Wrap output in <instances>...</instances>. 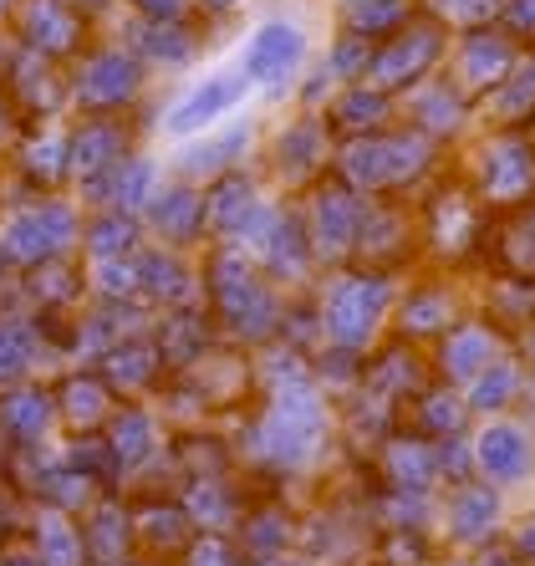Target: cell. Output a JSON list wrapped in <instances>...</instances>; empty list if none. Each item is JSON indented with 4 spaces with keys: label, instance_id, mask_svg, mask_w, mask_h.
Masks as SVG:
<instances>
[{
    "label": "cell",
    "instance_id": "cell-37",
    "mask_svg": "<svg viewBox=\"0 0 535 566\" xmlns=\"http://www.w3.org/2000/svg\"><path fill=\"white\" fill-rule=\"evenodd\" d=\"M500 515V501L495 490H480V485H464L454 495V511H449V526H454V536H484V531L495 526Z\"/></svg>",
    "mask_w": 535,
    "mask_h": 566
},
{
    "label": "cell",
    "instance_id": "cell-8",
    "mask_svg": "<svg viewBox=\"0 0 535 566\" xmlns=\"http://www.w3.org/2000/svg\"><path fill=\"white\" fill-rule=\"evenodd\" d=\"M301 205V224H306V245H312L316 271H342L353 265V245H357V224H363L367 195L347 189L342 179H322L306 195L296 199Z\"/></svg>",
    "mask_w": 535,
    "mask_h": 566
},
{
    "label": "cell",
    "instance_id": "cell-11",
    "mask_svg": "<svg viewBox=\"0 0 535 566\" xmlns=\"http://www.w3.org/2000/svg\"><path fill=\"white\" fill-rule=\"evenodd\" d=\"M312 56V41L296 21L286 15H275V21H261V27L250 31V41L240 46V72L255 93L265 97H286L291 82L301 77V66Z\"/></svg>",
    "mask_w": 535,
    "mask_h": 566
},
{
    "label": "cell",
    "instance_id": "cell-9",
    "mask_svg": "<svg viewBox=\"0 0 535 566\" xmlns=\"http://www.w3.org/2000/svg\"><path fill=\"white\" fill-rule=\"evenodd\" d=\"M332 154H337V133L327 128V118L322 113H301V118L281 123L265 138V174L291 199H301L332 174Z\"/></svg>",
    "mask_w": 535,
    "mask_h": 566
},
{
    "label": "cell",
    "instance_id": "cell-42",
    "mask_svg": "<svg viewBox=\"0 0 535 566\" xmlns=\"http://www.w3.org/2000/svg\"><path fill=\"white\" fill-rule=\"evenodd\" d=\"M15 526H21V485L0 474V541L11 536Z\"/></svg>",
    "mask_w": 535,
    "mask_h": 566
},
{
    "label": "cell",
    "instance_id": "cell-16",
    "mask_svg": "<svg viewBox=\"0 0 535 566\" xmlns=\"http://www.w3.org/2000/svg\"><path fill=\"white\" fill-rule=\"evenodd\" d=\"M128 154H138V128L128 118H77L66 123V179L72 189L107 174L113 164H123Z\"/></svg>",
    "mask_w": 535,
    "mask_h": 566
},
{
    "label": "cell",
    "instance_id": "cell-45",
    "mask_svg": "<svg viewBox=\"0 0 535 566\" xmlns=\"http://www.w3.org/2000/svg\"><path fill=\"white\" fill-rule=\"evenodd\" d=\"M261 566H306V562H296V556H261Z\"/></svg>",
    "mask_w": 535,
    "mask_h": 566
},
{
    "label": "cell",
    "instance_id": "cell-15",
    "mask_svg": "<svg viewBox=\"0 0 535 566\" xmlns=\"http://www.w3.org/2000/svg\"><path fill=\"white\" fill-rule=\"evenodd\" d=\"M103 449H107V464H113V485L118 480H133L144 474L154 460H164V413L148 409V403H123L103 429Z\"/></svg>",
    "mask_w": 535,
    "mask_h": 566
},
{
    "label": "cell",
    "instance_id": "cell-29",
    "mask_svg": "<svg viewBox=\"0 0 535 566\" xmlns=\"http://www.w3.org/2000/svg\"><path fill=\"white\" fill-rule=\"evenodd\" d=\"M82 541H87V556L103 566H118L133 546V511L118 495H103V501L87 511V526H82Z\"/></svg>",
    "mask_w": 535,
    "mask_h": 566
},
{
    "label": "cell",
    "instance_id": "cell-19",
    "mask_svg": "<svg viewBox=\"0 0 535 566\" xmlns=\"http://www.w3.org/2000/svg\"><path fill=\"white\" fill-rule=\"evenodd\" d=\"M52 398H56V423L66 434H103L107 419L123 409L118 394L103 382L97 368H66L52 378Z\"/></svg>",
    "mask_w": 535,
    "mask_h": 566
},
{
    "label": "cell",
    "instance_id": "cell-10",
    "mask_svg": "<svg viewBox=\"0 0 535 566\" xmlns=\"http://www.w3.org/2000/svg\"><path fill=\"white\" fill-rule=\"evenodd\" d=\"M250 87L245 72L240 66H224V72H209V77L189 82L169 107H164V118H158V138L164 144H183V138H199V133L220 128L250 103Z\"/></svg>",
    "mask_w": 535,
    "mask_h": 566
},
{
    "label": "cell",
    "instance_id": "cell-18",
    "mask_svg": "<svg viewBox=\"0 0 535 566\" xmlns=\"http://www.w3.org/2000/svg\"><path fill=\"white\" fill-rule=\"evenodd\" d=\"M133 261H138V296H144V306H154V312L204 306V286H199L195 255L169 251V245H154V240H148Z\"/></svg>",
    "mask_w": 535,
    "mask_h": 566
},
{
    "label": "cell",
    "instance_id": "cell-3",
    "mask_svg": "<svg viewBox=\"0 0 535 566\" xmlns=\"http://www.w3.org/2000/svg\"><path fill=\"white\" fill-rule=\"evenodd\" d=\"M392 306H398L392 271H363V265L327 271V286H322V302H316V312H322V343L363 357L367 347L378 343V332Z\"/></svg>",
    "mask_w": 535,
    "mask_h": 566
},
{
    "label": "cell",
    "instance_id": "cell-4",
    "mask_svg": "<svg viewBox=\"0 0 535 566\" xmlns=\"http://www.w3.org/2000/svg\"><path fill=\"white\" fill-rule=\"evenodd\" d=\"M82 220H87V210L77 205V195H31L0 220V251L15 271L66 261L82 245Z\"/></svg>",
    "mask_w": 535,
    "mask_h": 566
},
{
    "label": "cell",
    "instance_id": "cell-6",
    "mask_svg": "<svg viewBox=\"0 0 535 566\" xmlns=\"http://www.w3.org/2000/svg\"><path fill=\"white\" fill-rule=\"evenodd\" d=\"M240 251L265 271V281L281 291H306L312 286V245H306V224H301V205L291 195L265 199L255 220L245 224V235L235 240Z\"/></svg>",
    "mask_w": 535,
    "mask_h": 566
},
{
    "label": "cell",
    "instance_id": "cell-40",
    "mask_svg": "<svg viewBox=\"0 0 535 566\" xmlns=\"http://www.w3.org/2000/svg\"><path fill=\"white\" fill-rule=\"evenodd\" d=\"M183 566H240V546L230 536L204 531V536H195L183 546Z\"/></svg>",
    "mask_w": 535,
    "mask_h": 566
},
{
    "label": "cell",
    "instance_id": "cell-23",
    "mask_svg": "<svg viewBox=\"0 0 535 566\" xmlns=\"http://www.w3.org/2000/svg\"><path fill=\"white\" fill-rule=\"evenodd\" d=\"M56 429V398H52V382H15V388H6L0 394V434L15 444V454L21 449H36L46 444V434Z\"/></svg>",
    "mask_w": 535,
    "mask_h": 566
},
{
    "label": "cell",
    "instance_id": "cell-30",
    "mask_svg": "<svg viewBox=\"0 0 535 566\" xmlns=\"http://www.w3.org/2000/svg\"><path fill=\"white\" fill-rule=\"evenodd\" d=\"M128 511H133V541H148L158 552H169V546L183 552L195 541V521L183 515L179 495H154V501H138Z\"/></svg>",
    "mask_w": 535,
    "mask_h": 566
},
{
    "label": "cell",
    "instance_id": "cell-43",
    "mask_svg": "<svg viewBox=\"0 0 535 566\" xmlns=\"http://www.w3.org/2000/svg\"><path fill=\"white\" fill-rule=\"evenodd\" d=\"M15 138H21V118H15L11 97H6V87H0V148L15 144Z\"/></svg>",
    "mask_w": 535,
    "mask_h": 566
},
{
    "label": "cell",
    "instance_id": "cell-36",
    "mask_svg": "<svg viewBox=\"0 0 535 566\" xmlns=\"http://www.w3.org/2000/svg\"><path fill=\"white\" fill-rule=\"evenodd\" d=\"M398 332H403V337H439V332H449L444 296H439V291H429V286H418L413 296L398 306Z\"/></svg>",
    "mask_w": 535,
    "mask_h": 566
},
{
    "label": "cell",
    "instance_id": "cell-24",
    "mask_svg": "<svg viewBox=\"0 0 535 566\" xmlns=\"http://www.w3.org/2000/svg\"><path fill=\"white\" fill-rule=\"evenodd\" d=\"M21 46L46 62H66L82 52V21L66 0H27L21 6Z\"/></svg>",
    "mask_w": 535,
    "mask_h": 566
},
{
    "label": "cell",
    "instance_id": "cell-17",
    "mask_svg": "<svg viewBox=\"0 0 535 566\" xmlns=\"http://www.w3.org/2000/svg\"><path fill=\"white\" fill-rule=\"evenodd\" d=\"M158 185H164V164H158L154 154H128L123 164H113L107 174H97V179H87V185H77L72 195H77L82 210H123V214H144L148 199L158 195Z\"/></svg>",
    "mask_w": 535,
    "mask_h": 566
},
{
    "label": "cell",
    "instance_id": "cell-26",
    "mask_svg": "<svg viewBox=\"0 0 535 566\" xmlns=\"http://www.w3.org/2000/svg\"><path fill=\"white\" fill-rule=\"evenodd\" d=\"M322 118L337 138H367V133H388L392 128V93H378L373 82H347L337 87L327 107H322Z\"/></svg>",
    "mask_w": 535,
    "mask_h": 566
},
{
    "label": "cell",
    "instance_id": "cell-39",
    "mask_svg": "<svg viewBox=\"0 0 535 566\" xmlns=\"http://www.w3.org/2000/svg\"><path fill=\"white\" fill-rule=\"evenodd\" d=\"M484 353H490L484 332H454V337L444 343V368H449V378H470V373H480L474 363H484Z\"/></svg>",
    "mask_w": 535,
    "mask_h": 566
},
{
    "label": "cell",
    "instance_id": "cell-46",
    "mask_svg": "<svg viewBox=\"0 0 535 566\" xmlns=\"http://www.w3.org/2000/svg\"><path fill=\"white\" fill-rule=\"evenodd\" d=\"M0 72H6V46H0Z\"/></svg>",
    "mask_w": 535,
    "mask_h": 566
},
{
    "label": "cell",
    "instance_id": "cell-20",
    "mask_svg": "<svg viewBox=\"0 0 535 566\" xmlns=\"http://www.w3.org/2000/svg\"><path fill=\"white\" fill-rule=\"evenodd\" d=\"M92 368L103 373V382L118 394V403H148V398H158L164 382H169V368H164V357H158V347H154V332L103 353Z\"/></svg>",
    "mask_w": 535,
    "mask_h": 566
},
{
    "label": "cell",
    "instance_id": "cell-34",
    "mask_svg": "<svg viewBox=\"0 0 535 566\" xmlns=\"http://www.w3.org/2000/svg\"><path fill=\"white\" fill-rule=\"evenodd\" d=\"M240 536H235V546H250V552H261V556H275L281 546L291 541V531H296V521L286 515V505H261V511H250V515H240Z\"/></svg>",
    "mask_w": 535,
    "mask_h": 566
},
{
    "label": "cell",
    "instance_id": "cell-22",
    "mask_svg": "<svg viewBox=\"0 0 535 566\" xmlns=\"http://www.w3.org/2000/svg\"><path fill=\"white\" fill-rule=\"evenodd\" d=\"M15 179L27 185V195L72 189V179H66V123L21 128V138H15Z\"/></svg>",
    "mask_w": 535,
    "mask_h": 566
},
{
    "label": "cell",
    "instance_id": "cell-2",
    "mask_svg": "<svg viewBox=\"0 0 535 566\" xmlns=\"http://www.w3.org/2000/svg\"><path fill=\"white\" fill-rule=\"evenodd\" d=\"M199 286H204V312L220 332V343H235L245 353H261L275 343L286 291L271 286L265 271L230 240H209L199 251Z\"/></svg>",
    "mask_w": 535,
    "mask_h": 566
},
{
    "label": "cell",
    "instance_id": "cell-13",
    "mask_svg": "<svg viewBox=\"0 0 535 566\" xmlns=\"http://www.w3.org/2000/svg\"><path fill=\"white\" fill-rule=\"evenodd\" d=\"M138 220H144V235L154 240V245H169V251H183V255L204 251V240H209L204 189L183 185V179H164Z\"/></svg>",
    "mask_w": 535,
    "mask_h": 566
},
{
    "label": "cell",
    "instance_id": "cell-38",
    "mask_svg": "<svg viewBox=\"0 0 535 566\" xmlns=\"http://www.w3.org/2000/svg\"><path fill=\"white\" fill-rule=\"evenodd\" d=\"M195 46L199 41L189 36L179 21H154V27H148V41H144V56L158 62V66H179V62L195 56Z\"/></svg>",
    "mask_w": 535,
    "mask_h": 566
},
{
    "label": "cell",
    "instance_id": "cell-1",
    "mask_svg": "<svg viewBox=\"0 0 535 566\" xmlns=\"http://www.w3.org/2000/svg\"><path fill=\"white\" fill-rule=\"evenodd\" d=\"M337 403L316 382H291V388H271L261 398L240 449L265 474H312L337 444Z\"/></svg>",
    "mask_w": 535,
    "mask_h": 566
},
{
    "label": "cell",
    "instance_id": "cell-25",
    "mask_svg": "<svg viewBox=\"0 0 535 566\" xmlns=\"http://www.w3.org/2000/svg\"><path fill=\"white\" fill-rule=\"evenodd\" d=\"M214 343H220V332H214V322H209L204 306H179V312H158L154 316V347H158V357H164L169 378L183 373L189 363H199Z\"/></svg>",
    "mask_w": 535,
    "mask_h": 566
},
{
    "label": "cell",
    "instance_id": "cell-5",
    "mask_svg": "<svg viewBox=\"0 0 535 566\" xmlns=\"http://www.w3.org/2000/svg\"><path fill=\"white\" fill-rule=\"evenodd\" d=\"M429 138L413 128L403 133H367V138H337L332 154V179H342L357 195H392V189L413 185L418 174L429 169Z\"/></svg>",
    "mask_w": 535,
    "mask_h": 566
},
{
    "label": "cell",
    "instance_id": "cell-31",
    "mask_svg": "<svg viewBox=\"0 0 535 566\" xmlns=\"http://www.w3.org/2000/svg\"><path fill=\"white\" fill-rule=\"evenodd\" d=\"M36 562L41 566H87V541H82L77 515L41 505L36 511Z\"/></svg>",
    "mask_w": 535,
    "mask_h": 566
},
{
    "label": "cell",
    "instance_id": "cell-7",
    "mask_svg": "<svg viewBox=\"0 0 535 566\" xmlns=\"http://www.w3.org/2000/svg\"><path fill=\"white\" fill-rule=\"evenodd\" d=\"M138 97H144V62L123 46H97L66 72V107H77V118H128Z\"/></svg>",
    "mask_w": 535,
    "mask_h": 566
},
{
    "label": "cell",
    "instance_id": "cell-12",
    "mask_svg": "<svg viewBox=\"0 0 535 566\" xmlns=\"http://www.w3.org/2000/svg\"><path fill=\"white\" fill-rule=\"evenodd\" d=\"M261 148V123L255 118H235V123H220V128L199 133V138H183L174 144V169L169 179H183V185H214L224 174L245 169L250 158Z\"/></svg>",
    "mask_w": 535,
    "mask_h": 566
},
{
    "label": "cell",
    "instance_id": "cell-44",
    "mask_svg": "<svg viewBox=\"0 0 535 566\" xmlns=\"http://www.w3.org/2000/svg\"><path fill=\"white\" fill-rule=\"evenodd\" d=\"M0 566H41V562H36V552H6Z\"/></svg>",
    "mask_w": 535,
    "mask_h": 566
},
{
    "label": "cell",
    "instance_id": "cell-32",
    "mask_svg": "<svg viewBox=\"0 0 535 566\" xmlns=\"http://www.w3.org/2000/svg\"><path fill=\"white\" fill-rule=\"evenodd\" d=\"M382 470H388V490L423 495L429 480L439 474V454L429 444H413V439H388L382 444Z\"/></svg>",
    "mask_w": 535,
    "mask_h": 566
},
{
    "label": "cell",
    "instance_id": "cell-28",
    "mask_svg": "<svg viewBox=\"0 0 535 566\" xmlns=\"http://www.w3.org/2000/svg\"><path fill=\"white\" fill-rule=\"evenodd\" d=\"M148 245L144 220L123 210H87L82 220V261H123V255H138Z\"/></svg>",
    "mask_w": 535,
    "mask_h": 566
},
{
    "label": "cell",
    "instance_id": "cell-14",
    "mask_svg": "<svg viewBox=\"0 0 535 566\" xmlns=\"http://www.w3.org/2000/svg\"><path fill=\"white\" fill-rule=\"evenodd\" d=\"M0 77H6L0 87L11 97L21 128H41V123H56L66 113V77L46 56L21 46L15 56H6V72H0Z\"/></svg>",
    "mask_w": 535,
    "mask_h": 566
},
{
    "label": "cell",
    "instance_id": "cell-33",
    "mask_svg": "<svg viewBox=\"0 0 535 566\" xmlns=\"http://www.w3.org/2000/svg\"><path fill=\"white\" fill-rule=\"evenodd\" d=\"M474 460H480L484 474H495V480H521V474L531 470V444H525L521 429L495 423V429H484V434H480Z\"/></svg>",
    "mask_w": 535,
    "mask_h": 566
},
{
    "label": "cell",
    "instance_id": "cell-21",
    "mask_svg": "<svg viewBox=\"0 0 535 566\" xmlns=\"http://www.w3.org/2000/svg\"><path fill=\"white\" fill-rule=\"evenodd\" d=\"M265 199H271V195L261 189V174L250 169V164H245V169H235V174H224V179H214V185H204L209 240H230V245H235Z\"/></svg>",
    "mask_w": 535,
    "mask_h": 566
},
{
    "label": "cell",
    "instance_id": "cell-35",
    "mask_svg": "<svg viewBox=\"0 0 535 566\" xmlns=\"http://www.w3.org/2000/svg\"><path fill=\"white\" fill-rule=\"evenodd\" d=\"M82 271H87V296H97V302H144L133 255H123V261H87Z\"/></svg>",
    "mask_w": 535,
    "mask_h": 566
},
{
    "label": "cell",
    "instance_id": "cell-41",
    "mask_svg": "<svg viewBox=\"0 0 535 566\" xmlns=\"http://www.w3.org/2000/svg\"><path fill=\"white\" fill-rule=\"evenodd\" d=\"M510 382H515V373L510 368H484L480 373V382H474V409H500L510 398Z\"/></svg>",
    "mask_w": 535,
    "mask_h": 566
},
{
    "label": "cell",
    "instance_id": "cell-27",
    "mask_svg": "<svg viewBox=\"0 0 535 566\" xmlns=\"http://www.w3.org/2000/svg\"><path fill=\"white\" fill-rule=\"evenodd\" d=\"M179 505H183V515L195 521V531H214V536H230V531L240 526V515H245L235 474L189 480V485H179Z\"/></svg>",
    "mask_w": 535,
    "mask_h": 566
}]
</instances>
